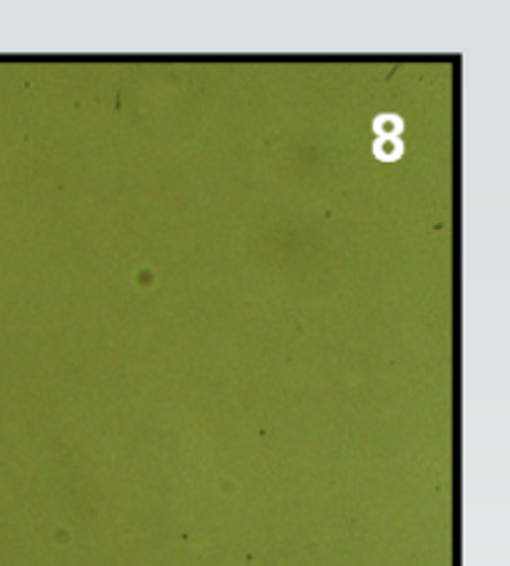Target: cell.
Listing matches in <instances>:
<instances>
[{"label":"cell","mask_w":510,"mask_h":566,"mask_svg":"<svg viewBox=\"0 0 510 566\" xmlns=\"http://www.w3.org/2000/svg\"><path fill=\"white\" fill-rule=\"evenodd\" d=\"M374 155L381 163H394L404 155V143L399 138H376Z\"/></svg>","instance_id":"cell-1"},{"label":"cell","mask_w":510,"mask_h":566,"mask_svg":"<svg viewBox=\"0 0 510 566\" xmlns=\"http://www.w3.org/2000/svg\"><path fill=\"white\" fill-rule=\"evenodd\" d=\"M404 130V120L399 115H379L374 120V133L376 138H399V133Z\"/></svg>","instance_id":"cell-2"}]
</instances>
